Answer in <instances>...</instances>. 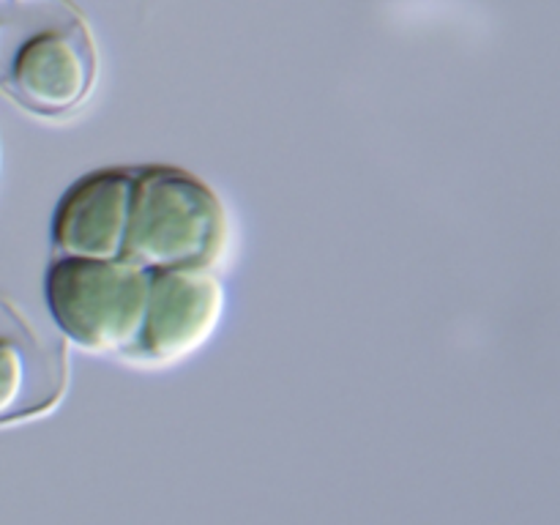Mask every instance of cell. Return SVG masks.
I'll list each match as a JSON object with an SVG mask.
<instances>
[{"instance_id": "cell-3", "label": "cell", "mask_w": 560, "mask_h": 525, "mask_svg": "<svg viewBox=\"0 0 560 525\" xmlns=\"http://www.w3.org/2000/svg\"><path fill=\"white\" fill-rule=\"evenodd\" d=\"M44 301L55 328L77 350L129 359L145 320L148 271L129 257L55 255Z\"/></svg>"}, {"instance_id": "cell-5", "label": "cell", "mask_w": 560, "mask_h": 525, "mask_svg": "<svg viewBox=\"0 0 560 525\" xmlns=\"http://www.w3.org/2000/svg\"><path fill=\"white\" fill-rule=\"evenodd\" d=\"M69 388V355L0 295V424L47 416Z\"/></svg>"}, {"instance_id": "cell-2", "label": "cell", "mask_w": 560, "mask_h": 525, "mask_svg": "<svg viewBox=\"0 0 560 525\" xmlns=\"http://www.w3.org/2000/svg\"><path fill=\"white\" fill-rule=\"evenodd\" d=\"M230 249L222 197L175 164L135 167L124 257L145 271L217 268Z\"/></svg>"}, {"instance_id": "cell-4", "label": "cell", "mask_w": 560, "mask_h": 525, "mask_svg": "<svg viewBox=\"0 0 560 525\" xmlns=\"http://www.w3.org/2000/svg\"><path fill=\"white\" fill-rule=\"evenodd\" d=\"M228 290L213 268L148 271V304L140 339L129 359L164 366L189 359L217 334Z\"/></svg>"}, {"instance_id": "cell-1", "label": "cell", "mask_w": 560, "mask_h": 525, "mask_svg": "<svg viewBox=\"0 0 560 525\" xmlns=\"http://www.w3.org/2000/svg\"><path fill=\"white\" fill-rule=\"evenodd\" d=\"M98 49L71 0H14L0 16V93L42 118H69L96 91Z\"/></svg>"}, {"instance_id": "cell-6", "label": "cell", "mask_w": 560, "mask_h": 525, "mask_svg": "<svg viewBox=\"0 0 560 525\" xmlns=\"http://www.w3.org/2000/svg\"><path fill=\"white\" fill-rule=\"evenodd\" d=\"M135 167H104L77 178L52 213L60 257H124Z\"/></svg>"}]
</instances>
